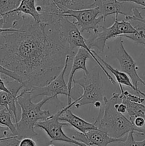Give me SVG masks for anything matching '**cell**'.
Instances as JSON below:
<instances>
[{
  "mask_svg": "<svg viewBox=\"0 0 145 146\" xmlns=\"http://www.w3.org/2000/svg\"><path fill=\"white\" fill-rule=\"evenodd\" d=\"M72 106H74V104L72 101L71 104H68L66 107L63 108L62 109L58 111V113H59L58 120L60 121H65V123L70 124L71 126L76 129L77 131L82 133L83 134L86 133L89 131L98 129L94 125V123L87 122L82 118H80L79 116L72 113V111H71V108Z\"/></svg>",
  "mask_w": 145,
  "mask_h": 146,
  "instance_id": "obj_13",
  "label": "cell"
},
{
  "mask_svg": "<svg viewBox=\"0 0 145 146\" xmlns=\"http://www.w3.org/2000/svg\"><path fill=\"white\" fill-rule=\"evenodd\" d=\"M21 0H0V19L18 7Z\"/></svg>",
  "mask_w": 145,
  "mask_h": 146,
  "instance_id": "obj_21",
  "label": "cell"
},
{
  "mask_svg": "<svg viewBox=\"0 0 145 146\" xmlns=\"http://www.w3.org/2000/svg\"><path fill=\"white\" fill-rule=\"evenodd\" d=\"M90 57H91V56L90 55L89 53L82 48H78L76 54L74 56L72 68H71V73H70L68 84H67L68 89V96L67 97L68 98V105L72 103L71 93H72V81L74 79V75H75V72L79 70H82L85 72V74H89V71L86 66V62L88 58H89Z\"/></svg>",
  "mask_w": 145,
  "mask_h": 146,
  "instance_id": "obj_14",
  "label": "cell"
},
{
  "mask_svg": "<svg viewBox=\"0 0 145 146\" xmlns=\"http://www.w3.org/2000/svg\"><path fill=\"white\" fill-rule=\"evenodd\" d=\"M92 53L95 54V56L97 57V58H98V59L99 60L101 63H102V65L104 66V67H105L107 70H108L109 71H110V72L113 74L114 76H115V78H116V81H117L118 84H119V89H120L121 93L124 92L122 85L127 86L129 87V88H132V90H134V91L136 93V95L142 96H143L144 98H145V93L142 92V91H141L139 88V89H137V88H135L134 86L132 84L130 78H129V76H128L127 74H125V73H124V72H122V71H119V70L114 68L112 66H110L107 62H106V61H105L103 58H101L99 54H97L95 51L92 50Z\"/></svg>",
  "mask_w": 145,
  "mask_h": 146,
  "instance_id": "obj_16",
  "label": "cell"
},
{
  "mask_svg": "<svg viewBox=\"0 0 145 146\" xmlns=\"http://www.w3.org/2000/svg\"><path fill=\"white\" fill-rule=\"evenodd\" d=\"M120 2H132L142 6V9H145V0H118Z\"/></svg>",
  "mask_w": 145,
  "mask_h": 146,
  "instance_id": "obj_30",
  "label": "cell"
},
{
  "mask_svg": "<svg viewBox=\"0 0 145 146\" xmlns=\"http://www.w3.org/2000/svg\"><path fill=\"white\" fill-rule=\"evenodd\" d=\"M115 108H116L117 111L119 113L122 114H125V113L127 112V106L125 104H122V103H120V104H118L117 103L115 104Z\"/></svg>",
  "mask_w": 145,
  "mask_h": 146,
  "instance_id": "obj_29",
  "label": "cell"
},
{
  "mask_svg": "<svg viewBox=\"0 0 145 146\" xmlns=\"http://www.w3.org/2000/svg\"><path fill=\"white\" fill-rule=\"evenodd\" d=\"M142 79L143 80V81H144V83H145V70H144V73H143V74H142Z\"/></svg>",
  "mask_w": 145,
  "mask_h": 146,
  "instance_id": "obj_33",
  "label": "cell"
},
{
  "mask_svg": "<svg viewBox=\"0 0 145 146\" xmlns=\"http://www.w3.org/2000/svg\"><path fill=\"white\" fill-rule=\"evenodd\" d=\"M130 121L137 128H145V119L142 117H136V118H134Z\"/></svg>",
  "mask_w": 145,
  "mask_h": 146,
  "instance_id": "obj_26",
  "label": "cell"
},
{
  "mask_svg": "<svg viewBox=\"0 0 145 146\" xmlns=\"http://www.w3.org/2000/svg\"><path fill=\"white\" fill-rule=\"evenodd\" d=\"M125 4V2H120L118 0H95L94 6L99 9L100 15L102 17L104 24H105L108 16L115 14V18H118L119 14L126 16L122 11Z\"/></svg>",
  "mask_w": 145,
  "mask_h": 146,
  "instance_id": "obj_15",
  "label": "cell"
},
{
  "mask_svg": "<svg viewBox=\"0 0 145 146\" xmlns=\"http://www.w3.org/2000/svg\"><path fill=\"white\" fill-rule=\"evenodd\" d=\"M60 14L68 10H81L94 8L95 0H51Z\"/></svg>",
  "mask_w": 145,
  "mask_h": 146,
  "instance_id": "obj_17",
  "label": "cell"
},
{
  "mask_svg": "<svg viewBox=\"0 0 145 146\" xmlns=\"http://www.w3.org/2000/svg\"><path fill=\"white\" fill-rule=\"evenodd\" d=\"M53 97L43 98L37 104L32 102L29 91H22L17 97V104L21 109V117L19 121L16 123L17 136L21 140L24 138H31L38 135L35 131V125L38 121H45L52 115L48 110L43 111L41 108L44 104Z\"/></svg>",
  "mask_w": 145,
  "mask_h": 146,
  "instance_id": "obj_3",
  "label": "cell"
},
{
  "mask_svg": "<svg viewBox=\"0 0 145 146\" xmlns=\"http://www.w3.org/2000/svg\"><path fill=\"white\" fill-rule=\"evenodd\" d=\"M7 131H8V128L7 127L1 126L0 125V139L7 138V135H8Z\"/></svg>",
  "mask_w": 145,
  "mask_h": 146,
  "instance_id": "obj_31",
  "label": "cell"
},
{
  "mask_svg": "<svg viewBox=\"0 0 145 146\" xmlns=\"http://www.w3.org/2000/svg\"><path fill=\"white\" fill-rule=\"evenodd\" d=\"M57 14H43L41 22L21 14L18 31L0 39V64L19 76L22 91L49 84L61 72L68 55L75 52L61 35Z\"/></svg>",
  "mask_w": 145,
  "mask_h": 146,
  "instance_id": "obj_1",
  "label": "cell"
},
{
  "mask_svg": "<svg viewBox=\"0 0 145 146\" xmlns=\"http://www.w3.org/2000/svg\"><path fill=\"white\" fill-rule=\"evenodd\" d=\"M134 131L128 133L126 139L122 142L118 143L117 146H145V139L142 141H136L134 138Z\"/></svg>",
  "mask_w": 145,
  "mask_h": 146,
  "instance_id": "obj_22",
  "label": "cell"
},
{
  "mask_svg": "<svg viewBox=\"0 0 145 146\" xmlns=\"http://www.w3.org/2000/svg\"><path fill=\"white\" fill-rule=\"evenodd\" d=\"M58 116H59V113L58 112L54 115H52L50 118L45 121L36 123L35 127L44 130L51 138V142L58 141V142L73 144L77 146H88L82 143L75 141L72 138H70L68 135H65V133L63 131V128L64 126H68L69 124L67 123L61 122L58 120Z\"/></svg>",
  "mask_w": 145,
  "mask_h": 146,
  "instance_id": "obj_9",
  "label": "cell"
},
{
  "mask_svg": "<svg viewBox=\"0 0 145 146\" xmlns=\"http://www.w3.org/2000/svg\"><path fill=\"white\" fill-rule=\"evenodd\" d=\"M115 58H117L120 65L121 71L129 76L132 84L134 86L135 88L139 89L138 88L139 83H140L145 87L144 81L142 79L138 74L139 67L136 66L132 57L126 51L124 47L123 41L121 38L119 39V42L117 45L116 52H115Z\"/></svg>",
  "mask_w": 145,
  "mask_h": 146,
  "instance_id": "obj_10",
  "label": "cell"
},
{
  "mask_svg": "<svg viewBox=\"0 0 145 146\" xmlns=\"http://www.w3.org/2000/svg\"><path fill=\"white\" fill-rule=\"evenodd\" d=\"M18 31V29L13 28H4V19L3 18L0 19V34H2L4 32H9V31Z\"/></svg>",
  "mask_w": 145,
  "mask_h": 146,
  "instance_id": "obj_28",
  "label": "cell"
},
{
  "mask_svg": "<svg viewBox=\"0 0 145 146\" xmlns=\"http://www.w3.org/2000/svg\"><path fill=\"white\" fill-rule=\"evenodd\" d=\"M100 69L99 66L95 67L82 78L73 79L74 86H79L83 89L82 95L72 101L75 108H79L88 104H92L99 109L103 107V84L100 75Z\"/></svg>",
  "mask_w": 145,
  "mask_h": 146,
  "instance_id": "obj_4",
  "label": "cell"
},
{
  "mask_svg": "<svg viewBox=\"0 0 145 146\" xmlns=\"http://www.w3.org/2000/svg\"><path fill=\"white\" fill-rule=\"evenodd\" d=\"M59 29L62 38H63L64 41L67 43L68 45L69 49L71 51L74 52V48L76 47L79 48H82L86 50L90 55L91 56L94 61L97 63L98 66L102 69L104 74H105L109 81L112 83L113 85L116 84L114 78H112V76L108 73L106 68L104 67L102 63L97 58L95 54L92 53V49L89 48V47L86 44V38H84L82 36V34L80 31L79 29L78 28L76 25L74 24L73 21H71L67 19V17H63L60 15L59 17Z\"/></svg>",
  "mask_w": 145,
  "mask_h": 146,
  "instance_id": "obj_5",
  "label": "cell"
},
{
  "mask_svg": "<svg viewBox=\"0 0 145 146\" xmlns=\"http://www.w3.org/2000/svg\"><path fill=\"white\" fill-rule=\"evenodd\" d=\"M13 114L6 108L0 110V124L7 127L11 131L12 135L17 136V131L15 124L11 121Z\"/></svg>",
  "mask_w": 145,
  "mask_h": 146,
  "instance_id": "obj_20",
  "label": "cell"
},
{
  "mask_svg": "<svg viewBox=\"0 0 145 146\" xmlns=\"http://www.w3.org/2000/svg\"><path fill=\"white\" fill-rule=\"evenodd\" d=\"M0 91H4V92H7V93L10 92V91L7 87V85H6L4 81H3V79L1 78V77H0Z\"/></svg>",
  "mask_w": 145,
  "mask_h": 146,
  "instance_id": "obj_32",
  "label": "cell"
},
{
  "mask_svg": "<svg viewBox=\"0 0 145 146\" xmlns=\"http://www.w3.org/2000/svg\"><path fill=\"white\" fill-rule=\"evenodd\" d=\"M122 104L127 106V112L129 115L130 121L136 117H142L145 119V105L143 104L132 102L125 98H121Z\"/></svg>",
  "mask_w": 145,
  "mask_h": 146,
  "instance_id": "obj_19",
  "label": "cell"
},
{
  "mask_svg": "<svg viewBox=\"0 0 145 146\" xmlns=\"http://www.w3.org/2000/svg\"><path fill=\"white\" fill-rule=\"evenodd\" d=\"M102 30L97 33H93L92 36L86 38V44L89 48H96L100 53H103L106 46L107 41L109 38L120 37L125 34L136 33V30L129 21L122 20L119 21L117 18L115 19V22L109 27H101Z\"/></svg>",
  "mask_w": 145,
  "mask_h": 146,
  "instance_id": "obj_6",
  "label": "cell"
},
{
  "mask_svg": "<svg viewBox=\"0 0 145 146\" xmlns=\"http://www.w3.org/2000/svg\"><path fill=\"white\" fill-rule=\"evenodd\" d=\"M71 138L88 146H108L112 143L122 142L126 139V138H111L106 132L99 129L89 131L85 134L75 131Z\"/></svg>",
  "mask_w": 145,
  "mask_h": 146,
  "instance_id": "obj_11",
  "label": "cell"
},
{
  "mask_svg": "<svg viewBox=\"0 0 145 146\" xmlns=\"http://www.w3.org/2000/svg\"><path fill=\"white\" fill-rule=\"evenodd\" d=\"M0 74H4L6 76L9 77V78H12V79L15 80V81H18V83L21 84V79H20L19 76H18L17 74H16L15 73H14L13 71H10V70L7 69V68H4V66H2L1 64H0Z\"/></svg>",
  "mask_w": 145,
  "mask_h": 146,
  "instance_id": "obj_25",
  "label": "cell"
},
{
  "mask_svg": "<svg viewBox=\"0 0 145 146\" xmlns=\"http://www.w3.org/2000/svg\"><path fill=\"white\" fill-rule=\"evenodd\" d=\"M11 13H20V14L30 16L34 19L35 21L41 22V15L36 9V0H21V3L17 8L7 14H11Z\"/></svg>",
  "mask_w": 145,
  "mask_h": 146,
  "instance_id": "obj_18",
  "label": "cell"
},
{
  "mask_svg": "<svg viewBox=\"0 0 145 146\" xmlns=\"http://www.w3.org/2000/svg\"><path fill=\"white\" fill-rule=\"evenodd\" d=\"M120 37L127 38L128 39L132 40L134 42L137 43V44H143V45L145 46V34L144 32H142V31H137L136 33H134V34H125V35L121 36Z\"/></svg>",
  "mask_w": 145,
  "mask_h": 146,
  "instance_id": "obj_23",
  "label": "cell"
},
{
  "mask_svg": "<svg viewBox=\"0 0 145 146\" xmlns=\"http://www.w3.org/2000/svg\"><path fill=\"white\" fill-rule=\"evenodd\" d=\"M21 140L18 138V136L7 137L4 141L0 142V146H19Z\"/></svg>",
  "mask_w": 145,
  "mask_h": 146,
  "instance_id": "obj_24",
  "label": "cell"
},
{
  "mask_svg": "<svg viewBox=\"0 0 145 146\" xmlns=\"http://www.w3.org/2000/svg\"><path fill=\"white\" fill-rule=\"evenodd\" d=\"M19 146H36V143L32 138H24L20 141Z\"/></svg>",
  "mask_w": 145,
  "mask_h": 146,
  "instance_id": "obj_27",
  "label": "cell"
},
{
  "mask_svg": "<svg viewBox=\"0 0 145 146\" xmlns=\"http://www.w3.org/2000/svg\"><path fill=\"white\" fill-rule=\"evenodd\" d=\"M5 80H7V78ZM7 81V87L10 92L7 93L0 91V106H4L6 109L9 111L14 115L16 123H17L18 121L16 113L17 97L20 91L24 89V86L14 79Z\"/></svg>",
  "mask_w": 145,
  "mask_h": 146,
  "instance_id": "obj_12",
  "label": "cell"
},
{
  "mask_svg": "<svg viewBox=\"0 0 145 146\" xmlns=\"http://www.w3.org/2000/svg\"><path fill=\"white\" fill-rule=\"evenodd\" d=\"M118 100H119V94L115 92L112 94L110 98L104 96V106L99 110L94 125L114 138H123L131 131L138 135H145V128H137L124 114L117 111L115 104L118 103Z\"/></svg>",
  "mask_w": 145,
  "mask_h": 146,
  "instance_id": "obj_2",
  "label": "cell"
},
{
  "mask_svg": "<svg viewBox=\"0 0 145 146\" xmlns=\"http://www.w3.org/2000/svg\"><path fill=\"white\" fill-rule=\"evenodd\" d=\"M1 138V139H0V142H1V141H4V140H5V139H6V138Z\"/></svg>",
  "mask_w": 145,
  "mask_h": 146,
  "instance_id": "obj_34",
  "label": "cell"
},
{
  "mask_svg": "<svg viewBox=\"0 0 145 146\" xmlns=\"http://www.w3.org/2000/svg\"><path fill=\"white\" fill-rule=\"evenodd\" d=\"M71 56L68 55L65 59V65L59 75L53 80L49 84L44 87H34L29 91L31 98H34L38 96H44L46 97H53L58 98V95H64L68 97V86L65 81V74L68 66V61Z\"/></svg>",
  "mask_w": 145,
  "mask_h": 146,
  "instance_id": "obj_8",
  "label": "cell"
},
{
  "mask_svg": "<svg viewBox=\"0 0 145 146\" xmlns=\"http://www.w3.org/2000/svg\"><path fill=\"white\" fill-rule=\"evenodd\" d=\"M99 14V9L94 7L81 10H68L59 15L75 19L76 21H73L74 24L78 28L79 27L80 31L82 34L84 32L90 33V31H93L94 33L99 31L98 29L101 28L100 23L102 20L103 21L102 17H98Z\"/></svg>",
  "mask_w": 145,
  "mask_h": 146,
  "instance_id": "obj_7",
  "label": "cell"
}]
</instances>
